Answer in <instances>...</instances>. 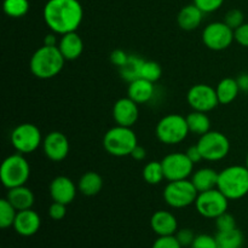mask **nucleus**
<instances>
[{"instance_id": "obj_24", "label": "nucleus", "mask_w": 248, "mask_h": 248, "mask_svg": "<svg viewBox=\"0 0 248 248\" xmlns=\"http://www.w3.org/2000/svg\"><path fill=\"white\" fill-rule=\"evenodd\" d=\"M103 188V178L94 171L85 172L78 182V190L84 196H94Z\"/></svg>"}, {"instance_id": "obj_12", "label": "nucleus", "mask_w": 248, "mask_h": 248, "mask_svg": "<svg viewBox=\"0 0 248 248\" xmlns=\"http://www.w3.org/2000/svg\"><path fill=\"white\" fill-rule=\"evenodd\" d=\"M161 164L165 179L169 182L188 179L193 174L194 164L186 153H171L161 160Z\"/></svg>"}, {"instance_id": "obj_26", "label": "nucleus", "mask_w": 248, "mask_h": 248, "mask_svg": "<svg viewBox=\"0 0 248 248\" xmlns=\"http://www.w3.org/2000/svg\"><path fill=\"white\" fill-rule=\"evenodd\" d=\"M186 118L190 133L202 136L205 133H207L208 131H211V120L208 118L207 113L193 110Z\"/></svg>"}, {"instance_id": "obj_2", "label": "nucleus", "mask_w": 248, "mask_h": 248, "mask_svg": "<svg viewBox=\"0 0 248 248\" xmlns=\"http://www.w3.org/2000/svg\"><path fill=\"white\" fill-rule=\"evenodd\" d=\"M65 60L57 46L43 45L31 55L29 69L38 79L47 80L57 77L64 67Z\"/></svg>"}, {"instance_id": "obj_3", "label": "nucleus", "mask_w": 248, "mask_h": 248, "mask_svg": "<svg viewBox=\"0 0 248 248\" xmlns=\"http://www.w3.org/2000/svg\"><path fill=\"white\" fill-rule=\"evenodd\" d=\"M217 189L229 201L240 200L248 195V169L242 165L225 167L218 173Z\"/></svg>"}, {"instance_id": "obj_45", "label": "nucleus", "mask_w": 248, "mask_h": 248, "mask_svg": "<svg viewBox=\"0 0 248 248\" xmlns=\"http://www.w3.org/2000/svg\"><path fill=\"white\" fill-rule=\"evenodd\" d=\"M236 80H237V84H239L240 90L244 92H248V74L247 73L240 75Z\"/></svg>"}, {"instance_id": "obj_22", "label": "nucleus", "mask_w": 248, "mask_h": 248, "mask_svg": "<svg viewBox=\"0 0 248 248\" xmlns=\"http://www.w3.org/2000/svg\"><path fill=\"white\" fill-rule=\"evenodd\" d=\"M6 199L17 211L29 210V208L33 207L34 201H35V196H34L33 191L27 188L26 186L9 189L6 194Z\"/></svg>"}, {"instance_id": "obj_9", "label": "nucleus", "mask_w": 248, "mask_h": 248, "mask_svg": "<svg viewBox=\"0 0 248 248\" xmlns=\"http://www.w3.org/2000/svg\"><path fill=\"white\" fill-rule=\"evenodd\" d=\"M196 145L200 149L203 160L211 162L225 159L230 152L229 138L219 131L211 130L200 136Z\"/></svg>"}, {"instance_id": "obj_18", "label": "nucleus", "mask_w": 248, "mask_h": 248, "mask_svg": "<svg viewBox=\"0 0 248 248\" xmlns=\"http://www.w3.org/2000/svg\"><path fill=\"white\" fill-rule=\"evenodd\" d=\"M150 228L157 236H171L178 232V220L169 211H156L150 218Z\"/></svg>"}, {"instance_id": "obj_27", "label": "nucleus", "mask_w": 248, "mask_h": 248, "mask_svg": "<svg viewBox=\"0 0 248 248\" xmlns=\"http://www.w3.org/2000/svg\"><path fill=\"white\" fill-rule=\"evenodd\" d=\"M144 58L140 57V56L130 55L128 56L127 62L123 67L119 68L120 77L127 82L133 81L136 79H140V70H142V65L144 63Z\"/></svg>"}, {"instance_id": "obj_29", "label": "nucleus", "mask_w": 248, "mask_h": 248, "mask_svg": "<svg viewBox=\"0 0 248 248\" xmlns=\"http://www.w3.org/2000/svg\"><path fill=\"white\" fill-rule=\"evenodd\" d=\"M142 177L145 183L150 186H157L165 179L164 169L161 161H150L143 167Z\"/></svg>"}, {"instance_id": "obj_6", "label": "nucleus", "mask_w": 248, "mask_h": 248, "mask_svg": "<svg viewBox=\"0 0 248 248\" xmlns=\"http://www.w3.org/2000/svg\"><path fill=\"white\" fill-rule=\"evenodd\" d=\"M190 133L186 118L181 114H169L159 120L155 127V135L161 143L176 145L186 140Z\"/></svg>"}, {"instance_id": "obj_13", "label": "nucleus", "mask_w": 248, "mask_h": 248, "mask_svg": "<svg viewBox=\"0 0 248 248\" xmlns=\"http://www.w3.org/2000/svg\"><path fill=\"white\" fill-rule=\"evenodd\" d=\"M186 101L193 110L208 113L219 106L217 92L211 85L196 84L189 89Z\"/></svg>"}, {"instance_id": "obj_7", "label": "nucleus", "mask_w": 248, "mask_h": 248, "mask_svg": "<svg viewBox=\"0 0 248 248\" xmlns=\"http://www.w3.org/2000/svg\"><path fill=\"white\" fill-rule=\"evenodd\" d=\"M199 191L190 179L169 182L164 189V200L172 208H186L194 205Z\"/></svg>"}, {"instance_id": "obj_38", "label": "nucleus", "mask_w": 248, "mask_h": 248, "mask_svg": "<svg viewBox=\"0 0 248 248\" xmlns=\"http://www.w3.org/2000/svg\"><path fill=\"white\" fill-rule=\"evenodd\" d=\"M174 236L177 237V240H178L179 244L182 245V247H190L191 244L194 242V240H195L196 235L194 234V232L191 229L184 228V229L178 230Z\"/></svg>"}, {"instance_id": "obj_37", "label": "nucleus", "mask_w": 248, "mask_h": 248, "mask_svg": "<svg viewBox=\"0 0 248 248\" xmlns=\"http://www.w3.org/2000/svg\"><path fill=\"white\" fill-rule=\"evenodd\" d=\"M152 248H183L174 235L171 236H159L153 244Z\"/></svg>"}, {"instance_id": "obj_41", "label": "nucleus", "mask_w": 248, "mask_h": 248, "mask_svg": "<svg viewBox=\"0 0 248 248\" xmlns=\"http://www.w3.org/2000/svg\"><path fill=\"white\" fill-rule=\"evenodd\" d=\"M128 56L130 55H128V53H126L124 50L116 48V50H114L113 52L110 53V62L113 63V65L118 67V69H119V68H121L126 62H127Z\"/></svg>"}, {"instance_id": "obj_42", "label": "nucleus", "mask_w": 248, "mask_h": 248, "mask_svg": "<svg viewBox=\"0 0 248 248\" xmlns=\"http://www.w3.org/2000/svg\"><path fill=\"white\" fill-rule=\"evenodd\" d=\"M186 156L190 159V161L193 162L194 165L195 164H199L200 161H202L203 157H202V154H201L200 149H199L198 145H191V147L188 148V150L186 152Z\"/></svg>"}, {"instance_id": "obj_23", "label": "nucleus", "mask_w": 248, "mask_h": 248, "mask_svg": "<svg viewBox=\"0 0 248 248\" xmlns=\"http://www.w3.org/2000/svg\"><path fill=\"white\" fill-rule=\"evenodd\" d=\"M218 173L219 172L211 169V167H202V169H199L198 171H195L191 174L190 181L193 182L196 190L199 193H202V191H207L211 190V189L217 188Z\"/></svg>"}, {"instance_id": "obj_31", "label": "nucleus", "mask_w": 248, "mask_h": 248, "mask_svg": "<svg viewBox=\"0 0 248 248\" xmlns=\"http://www.w3.org/2000/svg\"><path fill=\"white\" fill-rule=\"evenodd\" d=\"M18 211L10 203L6 198L0 200V228L1 229H9L12 227L16 219Z\"/></svg>"}, {"instance_id": "obj_43", "label": "nucleus", "mask_w": 248, "mask_h": 248, "mask_svg": "<svg viewBox=\"0 0 248 248\" xmlns=\"http://www.w3.org/2000/svg\"><path fill=\"white\" fill-rule=\"evenodd\" d=\"M130 156L132 157L133 160H136V161H143V160L147 157V150L143 147H140V145H137V147L132 150Z\"/></svg>"}, {"instance_id": "obj_17", "label": "nucleus", "mask_w": 248, "mask_h": 248, "mask_svg": "<svg viewBox=\"0 0 248 248\" xmlns=\"http://www.w3.org/2000/svg\"><path fill=\"white\" fill-rule=\"evenodd\" d=\"M41 227V218L34 210L18 211L12 228L18 235L29 237L35 235Z\"/></svg>"}, {"instance_id": "obj_44", "label": "nucleus", "mask_w": 248, "mask_h": 248, "mask_svg": "<svg viewBox=\"0 0 248 248\" xmlns=\"http://www.w3.org/2000/svg\"><path fill=\"white\" fill-rule=\"evenodd\" d=\"M58 34L56 33H50V34H46L45 38H44V45L46 46H58V43H60V40H58L57 38Z\"/></svg>"}, {"instance_id": "obj_1", "label": "nucleus", "mask_w": 248, "mask_h": 248, "mask_svg": "<svg viewBox=\"0 0 248 248\" xmlns=\"http://www.w3.org/2000/svg\"><path fill=\"white\" fill-rule=\"evenodd\" d=\"M43 17L51 31L63 35L77 31L84 18V9L79 0H47Z\"/></svg>"}, {"instance_id": "obj_16", "label": "nucleus", "mask_w": 248, "mask_h": 248, "mask_svg": "<svg viewBox=\"0 0 248 248\" xmlns=\"http://www.w3.org/2000/svg\"><path fill=\"white\" fill-rule=\"evenodd\" d=\"M50 196L52 201L64 205H69L74 201L78 193V186L67 176H57L51 181L48 186Z\"/></svg>"}, {"instance_id": "obj_10", "label": "nucleus", "mask_w": 248, "mask_h": 248, "mask_svg": "<svg viewBox=\"0 0 248 248\" xmlns=\"http://www.w3.org/2000/svg\"><path fill=\"white\" fill-rule=\"evenodd\" d=\"M196 211L207 219H216L223 213L228 212L229 199L217 188L199 193L195 201Z\"/></svg>"}, {"instance_id": "obj_32", "label": "nucleus", "mask_w": 248, "mask_h": 248, "mask_svg": "<svg viewBox=\"0 0 248 248\" xmlns=\"http://www.w3.org/2000/svg\"><path fill=\"white\" fill-rule=\"evenodd\" d=\"M162 77V68L155 61H144L140 70V78L150 82H157Z\"/></svg>"}, {"instance_id": "obj_19", "label": "nucleus", "mask_w": 248, "mask_h": 248, "mask_svg": "<svg viewBox=\"0 0 248 248\" xmlns=\"http://www.w3.org/2000/svg\"><path fill=\"white\" fill-rule=\"evenodd\" d=\"M57 47L60 48L65 61H75L84 51V41L77 31H72L61 35Z\"/></svg>"}, {"instance_id": "obj_33", "label": "nucleus", "mask_w": 248, "mask_h": 248, "mask_svg": "<svg viewBox=\"0 0 248 248\" xmlns=\"http://www.w3.org/2000/svg\"><path fill=\"white\" fill-rule=\"evenodd\" d=\"M224 22L232 29L235 31L236 28H239L240 26L245 23V15L241 10L239 9H232L227 12L224 17Z\"/></svg>"}, {"instance_id": "obj_21", "label": "nucleus", "mask_w": 248, "mask_h": 248, "mask_svg": "<svg viewBox=\"0 0 248 248\" xmlns=\"http://www.w3.org/2000/svg\"><path fill=\"white\" fill-rule=\"evenodd\" d=\"M203 12L195 4H189L182 7L177 16V23L183 31H191L200 27L203 19Z\"/></svg>"}, {"instance_id": "obj_30", "label": "nucleus", "mask_w": 248, "mask_h": 248, "mask_svg": "<svg viewBox=\"0 0 248 248\" xmlns=\"http://www.w3.org/2000/svg\"><path fill=\"white\" fill-rule=\"evenodd\" d=\"M31 9L29 0H4L2 10L5 15L11 18H21L26 16Z\"/></svg>"}, {"instance_id": "obj_8", "label": "nucleus", "mask_w": 248, "mask_h": 248, "mask_svg": "<svg viewBox=\"0 0 248 248\" xmlns=\"http://www.w3.org/2000/svg\"><path fill=\"white\" fill-rule=\"evenodd\" d=\"M43 136L40 128L34 124L23 123L12 130L10 133V142L19 154H31L40 145H43Z\"/></svg>"}, {"instance_id": "obj_39", "label": "nucleus", "mask_w": 248, "mask_h": 248, "mask_svg": "<svg viewBox=\"0 0 248 248\" xmlns=\"http://www.w3.org/2000/svg\"><path fill=\"white\" fill-rule=\"evenodd\" d=\"M65 215H67V205H64V203L53 201L48 207V216H50L51 219L62 220L65 217Z\"/></svg>"}, {"instance_id": "obj_40", "label": "nucleus", "mask_w": 248, "mask_h": 248, "mask_svg": "<svg viewBox=\"0 0 248 248\" xmlns=\"http://www.w3.org/2000/svg\"><path fill=\"white\" fill-rule=\"evenodd\" d=\"M234 36L235 41H236L240 46L248 47V23L245 22L242 26H240L239 28L235 29Z\"/></svg>"}, {"instance_id": "obj_34", "label": "nucleus", "mask_w": 248, "mask_h": 248, "mask_svg": "<svg viewBox=\"0 0 248 248\" xmlns=\"http://www.w3.org/2000/svg\"><path fill=\"white\" fill-rule=\"evenodd\" d=\"M216 227H217L218 232H229V230L236 228V220H235L234 216L225 212L216 218Z\"/></svg>"}, {"instance_id": "obj_5", "label": "nucleus", "mask_w": 248, "mask_h": 248, "mask_svg": "<svg viewBox=\"0 0 248 248\" xmlns=\"http://www.w3.org/2000/svg\"><path fill=\"white\" fill-rule=\"evenodd\" d=\"M31 177V166L23 154L9 155L0 166V181L2 186L9 189L26 186Z\"/></svg>"}, {"instance_id": "obj_35", "label": "nucleus", "mask_w": 248, "mask_h": 248, "mask_svg": "<svg viewBox=\"0 0 248 248\" xmlns=\"http://www.w3.org/2000/svg\"><path fill=\"white\" fill-rule=\"evenodd\" d=\"M190 248H218L216 236L208 234L196 235Z\"/></svg>"}, {"instance_id": "obj_36", "label": "nucleus", "mask_w": 248, "mask_h": 248, "mask_svg": "<svg viewBox=\"0 0 248 248\" xmlns=\"http://www.w3.org/2000/svg\"><path fill=\"white\" fill-rule=\"evenodd\" d=\"M224 0H194V4L203 12V14H211L222 7Z\"/></svg>"}, {"instance_id": "obj_20", "label": "nucleus", "mask_w": 248, "mask_h": 248, "mask_svg": "<svg viewBox=\"0 0 248 248\" xmlns=\"http://www.w3.org/2000/svg\"><path fill=\"white\" fill-rule=\"evenodd\" d=\"M155 96V84L148 80L136 79L133 81L128 82L127 87V97H130L132 101L137 104L149 103Z\"/></svg>"}, {"instance_id": "obj_28", "label": "nucleus", "mask_w": 248, "mask_h": 248, "mask_svg": "<svg viewBox=\"0 0 248 248\" xmlns=\"http://www.w3.org/2000/svg\"><path fill=\"white\" fill-rule=\"evenodd\" d=\"M216 240L218 248H242L245 242L244 234L237 228L229 232H218Z\"/></svg>"}, {"instance_id": "obj_46", "label": "nucleus", "mask_w": 248, "mask_h": 248, "mask_svg": "<svg viewBox=\"0 0 248 248\" xmlns=\"http://www.w3.org/2000/svg\"><path fill=\"white\" fill-rule=\"evenodd\" d=\"M245 166H246L247 169H248V154H247V156H246V165H245Z\"/></svg>"}, {"instance_id": "obj_14", "label": "nucleus", "mask_w": 248, "mask_h": 248, "mask_svg": "<svg viewBox=\"0 0 248 248\" xmlns=\"http://www.w3.org/2000/svg\"><path fill=\"white\" fill-rule=\"evenodd\" d=\"M41 147L45 156L53 162L63 161L68 156L70 150L68 137L60 131H52L47 133L44 137Z\"/></svg>"}, {"instance_id": "obj_4", "label": "nucleus", "mask_w": 248, "mask_h": 248, "mask_svg": "<svg viewBox=\"0 0 248 248\" xmlns=\"http://www.w3.org/2000/svg\"><path fill=\"white\" fill-rule=\"evenodd\" d=\"M102 143L109 155L124 157L130 156L132 150L138 145V140L132 127L116 125L104 133Z\"/></svg>"}, {"instance_id": "obj_11", "label": "nucleus", "mask_w": 248, "mask_h": 248, "mask_svg": "<svg viewBox=\"0 0 248 248\" xmlns=\"http://www.w3.org/2000/svg\"><path fill=\"white\" fill-rule=\"evenodd\" d=\"M202 41L212 51L227 50L235 41L234 31L224 21L212 22L203 29Z\"/></svg>"}, {"instance_id": "obj_15", "label": "nucleus", "mask_w": 248, "mask_h": 248, "mask_svg": "<svg viewBox=\"0 0 248 248\" xmlns=\"http://www.w3.org/2000/svg\"><path fill=\"white\" fill-rule=\"evenodd\" d=\"M113 119L116 125L132 127L140 118V108L138 104L130 97L119 98L113 106Z\"/></svg>"}, {"instance_id": "obj_25", "label": "nucleus", "mask_w": 248, "mask_h": 248, "mask_svg": "<svg viewBox=\"0 0 248 248\" xmlns=\"http://www.w3.org/2000/svg\"><path fill=\"white\" fill-rule=\"evenodd\" d=\"M240 91L241 90L237 84V80L234 78H224L218 82L216 87L218 101H219V104H223V106L232 103L237 98Z\"/></svg>"}]
</instances>
